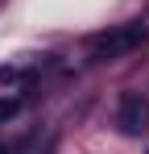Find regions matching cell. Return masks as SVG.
<instances>
[{"mask_svg":"<svg viewBox=\"0 0 149 154\" xmlns=\"http://www.w3.org/2000/svg\"><path fill=\"white\" fill-rule=\"evenodd\" d=\"M141 42H149V21H120V25H108L99 29L95 38L87 42V54L95 58V63H116L124 54H133Z\"/></svg>","mask_w":149,"mask_h":154,"instance_id":"cell-1","label":"cell"},{"mask_svg":"<svg viewBox=\"0 0 149 154\" xmlns=\"http://www.w3.org/2000/svg\"><path fill=\"white\" fill-rule=\"evenodd\" d=\"M116 125L128 137H141L149 129V96L145 92H124L120 100H116Z\"/></svg>","mask_w":149,"mask_h":154,"instance_id":"cell-2","label":"cell"},{"mask_svg":"<svg viewBox=\"0 0 149 154\" xmlns=\"http://www.w3.org/2000/svg\"><path fill=\"white\" fill-rule=\"evenodd\" d=\"M33 71H37L33 63H4V67H0V88H8V92H21L25 83L33 79Z\"/></svg>","mask_w":149,"mask_h":154,"instance_id":"cell-3","label":"cell"},{"mask_svg":"<svg viewBox=\"0 0 149 154\" xmlns=\"http://www.w3.org/2000/svg\"><path fill=\"white\" fill-rule=\"evenodd\" d=\"M17 112H21V92H13V96H8V92H0V125H4V121H13Z\"/></svg>","mask_w":149,"mask_h":154,"instance_id":"cell-4","label":"cell"},{"mask_svg":"<svg viewBox=\"0 0 149 154\" xmlns=\"http://www.w3.org/2000/svg\"><path fill=\"white\" fill-rule=\"evenodd\" d=\"M0 154H13V150H8V146H0Z\"/></svg>","mask_w":149,"mask_h":154,"instance_id":"cell-5","label":"cell"}]
</instances>
